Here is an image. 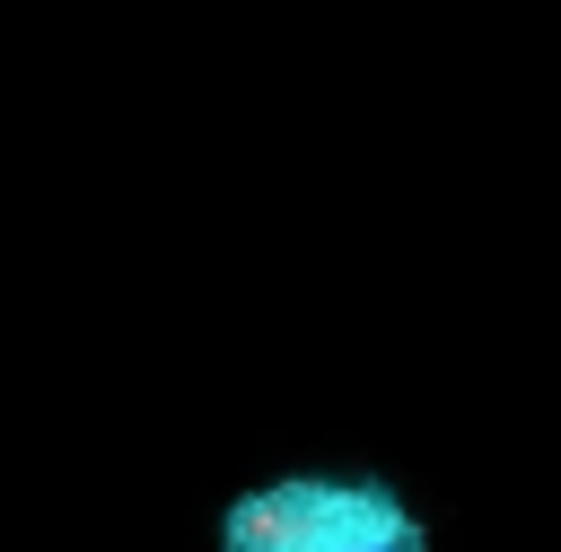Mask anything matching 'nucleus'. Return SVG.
I'll use <instances>...</instances> for the list:
<instances>
[{"label":"nucleus","instance_id":"1","mask_svg":"<svg viewBox=\"0 0 561 552\" xmlns=\"http://www.w3.org/2000/svg\"><path fill=\"white\" fill-rule=\"evenodd\" d=\"M219 552H438L430 517L377 473H280L228 499Z\"/></svg>","mask_w":561,"mask_h":552}]
</instances>
